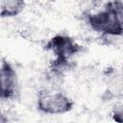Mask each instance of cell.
<instances>
[{
	"label": "cell",
	"mask_w": 123,
	"mask_h": 123,
	"mask_svg": "<svg viewBox=\"0 0 123 123\" xmlns=\"http://www.w3.org/2000/svg\"><path fill=\"white\" fill-rule=\"evenodd\" d=\"M89 26L96 32L105 36H120L122 34L123 4L122 2H110L103 11L87 15Z\"/></svg>",
	"instance_id": "obj_1"
},
{
	"label": "cell",
	"mask_w": 123,
	"mask_h": 123,
	"mask_svg": "<svg viewBox=\"0 0 123 123\" xmlns=\"http://www.w3.org/2000/svg\"><path fill=\"white\" fill-rule=\"evenodd\" d=\"M38 110L49 114H59L69 111L73 107V102L62 92L51 93L42 90L37 99Z\"/></svg>",
	"instance_id": "obj_2"
},
{
	"label": "cell",
	"mask_w": 123,
	"mask_h": 123,
	"mask_svg": "<svg viewBox=\"0 0 123 123\" xmlns=\"http://www.w3.org/2000/svg\"><path fill=\"white\" fill-rule=\"evenodd\" d=\"M46 47L51 49L57 58L64 60H68V58L80 51V46L75 43L71 37L62 35H58L52 37Z\"/></svg>",
	"instance_id": "obj_3"
},
{
	"label": "cell",
	"mask_w": 123,
	"mask_h": 123,
	"mask_svg": "<svg viewBox=\"0 0 123 123\" xmlns=\"http://www.w3.org/2000/svg\"><path fill=\"white\" fill-rule=\"evenodd\" d=\"M16 86V74L10 63L4 62L0 67V99L11 98Z\"/></svg>",
	"instance_id": "obj_4"
},
{
	"label": "cell",
	"mask_w": 123,
	"mask_h": 123,
	"mask_svg": "<svg viewBox=\"0 0 123 123\" xmlns=\"http://www.w3.org/2000/svg\"><path fill=\"white\" fill-rule=\"evenodd\" d=\"M25 3L20 0L5 1L1 6L0 16L1 17H12L17 15L24 9Z\"/></svg>",
	"instance_id": "obj_5"
},
{
	"label": "cell",
	"mask_w": 123,
	"mask_h": 123,
	"mask_svg": "<svg viewBox=\"0 0 123 123\" xmlns=\"http://www.w3.org/2000/svg\"><path fill=\"white\" fill-rule=\"evenodd\" d=\"M113 119L116 122H118V123L122 122V109H121V107L118 110L114 111V112H113Z\"/></svg>",
	"instance_id": "obj_6"
},
{
	"label": "cell",
	"mask_w": 123,
	"mask_h": 123,
	"mask_svg": "<svg viewBox=\"0 0 123 123\" xmlns=\"http://www.w3.org/2000/svg\"><path fill=\"white\" fill-rule=\"evenodd\" d=\"M0 123H9L8 117L4 113H2L1 111H0Z\"/></svg>",
	"instance_id": "obj_7"
}]
</instances>
